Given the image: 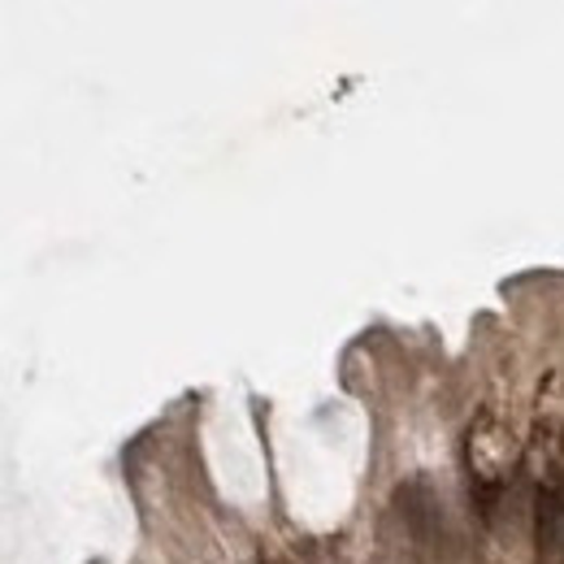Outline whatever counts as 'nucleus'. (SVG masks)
Wrapping results in <instances>:
<instances>
[{"mask_svg": "<svg viewBox=\"0 0 564 564\" xmlns=\"http://www.w3.org/2000/svg\"><path fill=\"white\" fill-rule=\"evenodd\" d=\"M534 539H539V556L552 561L564 552V487H543L539 508H534Z\"/></svg>", "mask_w": 564, "mask_h": 564, "instance_id": "nucleus-1", "label": "nucleus"}]
</instances>
